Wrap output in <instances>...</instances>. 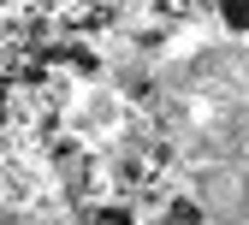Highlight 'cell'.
Returning a JSON list of instances; mask_svg holds the SVG:
<instances>
[{
  "label": "cell",
  "instance_id": "1",
  "mask_svg": "<svg viewBox=\"0 0 249 225\" xmlns=\"http://www.w3.org/2000/svg\"><path fill=\"white\" fill-rule=\"evenodd\" d=\"M160 225H202V208H196V202H166Z\"/></svg>",
  "mask_w": 249,
  "mask_h": 225
},
{
  "label": "cell",
  "instance_id": "2",
  "mask_svg": "<svg viewBox=\"0 0 249 225\" xmlns=\"http://www.w3.org/2000/svg\"><path fill=\"white\" fill-rule=\"evenodd\" d=\"M226 24H237V30H249V0H226Z\"/></svg>",
  "mask_w": 249,
  "mask_h": 225
}]
</instances>
